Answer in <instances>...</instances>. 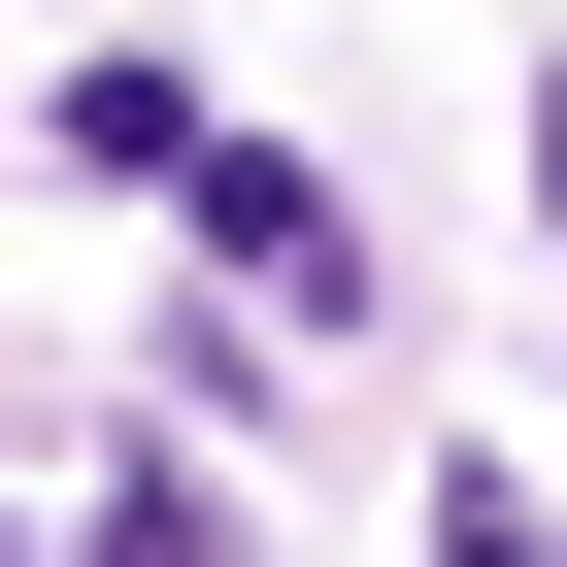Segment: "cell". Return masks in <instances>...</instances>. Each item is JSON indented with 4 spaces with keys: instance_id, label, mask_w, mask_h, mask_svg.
<instances>
[{
    "instance_id": "cell-3",
    "label": "cell",
    "mask_w": 567,
    "mask_h": 567,
    "mask_svg": "<svg viewBox=\"0 0 567 567\" xmlns=\"http://www.w3.org/2000/svg\"><path fill=\"white\" fill-rule=\"evenodd\" d=\"M434 567H567V534H534V501H501V434H467V467H434Z\"/></svg>"
},
{
    "instance_id": "cell-2",
    "label": "cell",
    "mask_w": 567,
    "mask_h": 567,
    "mask_svg": "<svg viewBox=\"0 0 567 567\" xmlns=\"http://www.w3.org/2000/svg\"><path fill=\"white\" fill-rule=\"evenodd\" d=\"M101 567H267V534H234L200 467H101Z\"/></svg>"
},
{
    "instance_id": "cell-1",
    "label": "cell",
    "mask_w": 567,
    "mask_h": 567,
    "mask_svg": "<svg viewBox=\"0 0 567 567\" xmlns=\"http://www.w3.org/2000/svg\"><path fill=\"white\" fill-rule=\"evenodd\" d=\"M167 200H200V334H234V301H267V334H368V234H334L301 167H234V134H200Z\"/></svg>"
},
{
    "instance_id": "cell-4",
    "label": "cell",
    "mask_w": 567,
    "mask_h": 567,
    "mask_svg": "<svg viewBox=\"0 0 567 567\" xmlns=\"http://www.w3.org/2000/svg\"><path fill=\"white\" fill-rule=\"evenodd\" d=\"M534 200H567V68H534Z\"/></svg>"
}]
</instances>
